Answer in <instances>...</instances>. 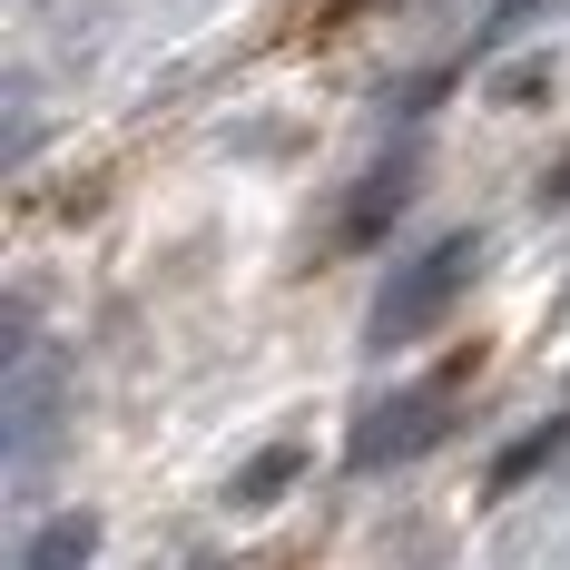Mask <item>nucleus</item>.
<instances>
[{
	"instance_id": "1",
	"label": "nucleus",
	"mask_w": 570,
	"mask_h": 570,
	"mask_svg": "<svg viewBox=\"0 0 570 570\" xmlns=\"http://www.w3.org/2000/svg\"><path fill=\"white\" fill-rule=\"evenodd\" d=\"M472 256H482L472 236H443L433 256H413V266H403V285L384 295V305H374V325H364V335H374V344H413V335H423V325H433V315H443V305L462 295Z\"/></svg>"
},
{
	"instance_id": "2",
	"label": "nucleus",
	"mask_w": 570,
	"mask_h": 570,
	"mask_svg": "<svg viewBox=\"0 0 570 570\" xmlns=\"http://www.w3.org/2000/svg\"><path fill=\"white\" fill-rule=\"evenodd\" d=\"M443 413H453V384H413V394H394L384 413H364L354 462H364V472H374V462H413L433 433H443Z\"/></svg>"
},
{
	"instance_id": "3",
	"label": "nucleus",
	"mask_w": 570,
	"mask_h": 570,
	"mask_svg": "<svg viewBox=\"0 0 570 570\" xmlns=\"http://www.w3.org/2000/svg\"><path fill=\"white\" fill-rule=\"evenodd\" d=\"M89 551H99V521L89 512H59L30 551H20V570H89Z\"/></svg>"
},
{
	"instance_id": "4",
	"label": "nucleus",
	"mask_w": 570,
	"mask_h": 570,
	"mask_svg": "<svg viewBox=\"0 0 570 570\" xmlns=\"http://www.w3.org/2000/svg\"><path fill=\"white\" fill-rule=\"evenodd\" d=\"M295 462H305V453H266L246 482H236V502H266V492H285V482H295Z\"/></svg>"
},
{
	"instance_id": "5",
	"label": "nucleus",
	"mask_w": 570,
	"mask_h": 570,
	"mask_svg": "<svg viewBox=\"0 0 570 570\" xmlns=\"http://www.w3.org/2000/svg\"><path fill=\"white\" fill-rule=\"evenodd\" d=\"M561 443H570V423H551V433H531V443H521V453L502 462V482H521V472H541V462L561 453Z\"/></svg>"
},
{
	"instance_id": "6",
	"label": "nucleus",
	"mask_w": 570,
	"mask_h": 570,
	"mask_svg": "<svg viewBox=\"0 0 570 570\" xmlns=\"http://www.w3.org/2000/svg\"><path fill=\"white\" fill-rule=\"evenodd\" d=\"M541 10H561V0H502V10H492V30H482V40H512L521 20H541Z\"/></svg>"
}]
</instances>
